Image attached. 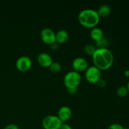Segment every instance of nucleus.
<instances>
[{
    "label": "nucleus",
    "instance_id": "f257e3e1",
    "mask_svg": "<svg viewBox=\"0 0 129 129\" xmlns=\"http://www.w3.org/2000/svg\"><path fill=\"white\" fill-rule=\"evenodd\" d=\"M94 66L102 71H105L112 66L114 61L113 53L108 48L97 49L92 55Z\"/></svg>",
    "mask_w": 129,
    "mask_h": 129
},
{
    "label": "nucleus",
    "instance_id": "f03ea898",
    "mask_svg": "<svg viewBox=\"0 0 129 129\" xmlns=\"http://www.w3.org/2000/svg\"><path fill=\"white\" fill-rule=\"evenodd\" d=\"M100 18L96 11L92 9L82 10L78 16V21L81 26L91 29L96 27L100 22Z\"/></svg>",
    "mask_w": 129,
    "mask_h": 129
},
{
    "label": "nucleus",
    "instance_id": "7ed1b4c3",
    "mask_svg": "<svg viewBox=\"0 0 129 129\" xmlns=\"http://www.w3.org/2000/svg\"><path fill=\"white\" fill-rule=\"evenodd\" d=\"M82 81L80 73L73 71L67 73L64 78V86L68 89L78 88Z\"/></svg>",
    "mask_w": 129,
    "mask_h": 129
},
{
    "label": "nucleus",
    "instance_id": "20e7f679",
    "mask_svg": "<svg viewBox=\"0 0 129 129\" xmlns=\"http://www.w3.org/2000/svg\"><path fill=\"white\" fill-rule=\"evenodd\" d=\"M63 122L56 115H47L42 120V125L44 129H60Z\"/></svg>",
    "mask_w": 129,
    "mask_h": 129
},
{
    "label": "nucleus",
    "instance_id": "39448f33",
    "mask_svg": "<svg viewBox=\"0 0 129 129\" xmlns=\"http://www.w3.org/2000/svg\"><path fill=\"white\" fill-rule=\"evenodd\" d=\"M102 72L94 66L88 67L85 71L86 80L90 84H97L102 78Z\"/></svg>",
    "mask_w": 129,
    "mask_h": 129
},
{
    "label": "nucleus",
    "instance_id": "423d86ee",
    "mask_svg": "<svg viewBox=\"0 0 129 129\" xmlns=\"http://www.w3.org/2000/svg\"><path fill=\"white\" fill-rule=\"evenodd\" d=\"M40 38L44 44L49 45L56 42L55 33L50 28H44L41 30Z\"/></svg>",
    "mask_w": 129,
    "mask_h": 129
},
{
    "label": "nucleus",
    "instance_id": "0eeeda50",
    "mask_svg": "<svg viewBox=\"0 0 129 129\" xmlns=\"http://www.w3.org/2000/svg\"><path fill=\"white\" fill-rule=\"evenodd\" d=\"M32 66V60L29 57L21 56L16 60V68L20 72H26L30 69Z\"/></svg>",
    "mask_w": 129,
    "mask_h": 129
},
{
    "label": "nucleus",
    "instance_id": "6e6552de",
    "mask_svg": "<svg viewBox=\"0 0 129 129\" xmlns=\"http://www.w3.org/2000/svg\"><path fill=\"white\" fill-rule=\"evenodd\" d=\"M72 66L74 71L79 73H83L88 68V62L84 58L78 57L73 60Z\"/></svg>",
    "mask_w": 129,
    "mask_h": 129
},
{
    "label": "nucleus",
    "instance_id": "1a4fd4ad",
    "mask_svg": "<svg viewBox=\"0 0 129 129\" xmlns=\"http://www.w3.org/2000/svg\"><path fill=\"white\" fill-rule=\"evenodd\" d=\"M37 62L42 68H49L52 63L53 62V59L50 54L46 52H42L39 54L37 56Z\"/></svg>",
    "mask_w": 129,
    "mask_h": 129
},
{
    "label": "nucleus",
    "instance_id": "9d476101",
    "mask_svg": "<svg viewBox=\"0 0 129 129\" xmlns=\"http://www.w3.org/2000/svg\"><path fill=\"white\" fill-rule=\"evenodd\" d=\"M57 116L59 119L64 123L71 118L72 116V110L68 106H62L58 111Z\"/></svg>",
    "mask_w": 129,
    "mask_h": 129
},
{
    "label": "nucleus",
    "instance_id": "9b49d317",
    "mask_svg": "<svg viewBox=\"0 0 129 129\" xmlns=\"http://www.w3.org/2000/svg\"><path fill=\"white\" fill-rule=\"evenodd\" d=\"M69 37V34L65 30H60L55 33V40L58 44H65L68 42Z\"/></svg>",
    "mask_w": 129,
    "mask_h": 129
},
{
    "label": "nucleus",
    "instance_id": "f8f14e48",
    "mask_svg": "<svg viewBox=\"0 0 129 129\" xmlns=\"http://www.w3.org/2000/svg\"><path fill=\"white\" fill-rule=\"evenodd\" d=\"M103 35H104V34H103V30L98 27L93 28L90 31L91 38L96 43L102 40L103 38Z\"/></svg>",
    "mask_w": 129,
    "mask_h": 129
},
{
    "label": "nucleus",
    "instance_id": "ddd939ff",
    "mask_svg": "<svg viewBox=\"0 0 129 129\" xmlns=\"http://www.w3.org/2000/svg\"><path fill=\"white\" fill-rule=\"evenodd\" d=\"M96 12L100 18H106L111 14L112 9L109 5H103L98 8Z\"/></svg>",
    "mask_w": 129,
    "mask_h": 129
},
{
    "label": "nucleus",
    "instance_id": "4468645a",
    "mask_svg": "<svg viewBox=\"0 0 129 129\" xmlns=\"http://www.w3.org/2000/svg\"><path fill=\"white\" fill-rule=\"evenodd\" d=\"M116 93H117V96H118V97H120V98H125V97H126L128 95L129 92L127 86H119L117 88Z\"/></svg>",
    "mask_w": 129,
    "mask_h": 129
},
{
    "label": "nucleus",
    "instance_id": "2eb2a0df",
    "mask_svg": "<svg viewBox=\"0 0 129 129\" xmlns=\"http://www.w3.org/2000/svg\"><path fill=\"white\" fill-rule=\"evenodd\" d=\"M96 49L97 48L96 47V46H94L93 44H87L84 47V51L87 55L92 56L94 54V53L95 52Z\"/></svg>",
    "mask_w": 129,
    "mask_h": 129
},
{
    "label": "nucleus",
    "instance_id": "dca6fc26",
    "mask_svg": "<svg viewBox=\"0 0 129 129\" xmlns=\"http://www.w3.org/2000/svg\"><path fill=\"white\" fill-rule=\"evenodd\" d=\"M49 68L52 73L57 74V73H60L62 69V66L60 63L57 62H53Z\"/></svg>",
    "mask_w": 129,
    "mask_h": 129
},
{
    "label": "nucleus",
    "instance_id": "f3484780",
    "mask_svg": "<svg viewBox=\"0 0 129 129\" xmlns=\"http://www.w3.org/2000/svg\"><path fill=\"white\" fill-rule=\"evenodd\" d=\"M96 47L97 49H105V48H107V47L109 45V42L108 39L103 37L102 40L96 43Z\"/></svg>",
    "mask_w": 129,
    "mask_h": 129
},
{
    "label": "nucleus",
    "instance_id": "a211bd4d",
    "mask_svg": "<svg viewBox=\"0 0 129 129\" xmlns=\"http://www.w3.org/2000/svg\"><path fill=\"white\" fill-rule=\"evenodd\" d=\"M107 129H124V127L120 123H113L108 126Z\"/></svg>",
    "mask_w": 129,
    "mask_h": 129
},
{
    "label": "nucleus",
    "instance_id": "6ab92c4d",
    "mask_svg": "<svg viewBox=\"0 0 129 129\" xmlns=\"http://www.w3.org/2000/svg\"><path fill=\"white\" fill-rule=\"evenodd\" d=\"M3 129H19V127L15 123H10L5 126Z\"/></svg>",
    "mask_w": 129,
    "mask_h": 129
},
{
    "label": "nucleus",
    "instance_id": "aec40b11",
    "mask_svg": "<svg viewBox=\"0 0 129 129\" xmlns=\"http://www.w3.org/2000/svg\"><path fill=\"white\" fill-rule=\"evenodd\" d=\"M97 84H98V85L100 87L103 88V87H105L106 86V81H105V80H104V79H101L100 80V81L98 82Z\"/></svg>",
    "mask_w": 129,
    "mask_h": 129
},
{
    "label": "nucleus",
    "instance_id": "412c9836",
    "mask_svg": "<svg viewBox=\"0 0 129 129\" xmlns=\"http://www.w3.org/2000/svg\"><path fill=\"white\" fill-rule=\"evenodd\" d=\"M50 48H51L53 50H57L58 49V48H59L58 44L56 42L54 43V44H52V45H50Z\"/></svg>",
    "mask_w": 129,
    "mask_h": 129
},
{
    "label": "nucleus",
    "instance_id": "4be33fe9",
    "mask_svg": "<svg viewBox=\"0 0 129 129\" xmlns=\"http://www.w3.org/2000/svg\"><path fill=\"white\" fill-rule=\"evenodd\" d=\"M60 129H73V128L67 123H63L61 127H60Z\"/></svg>",
    "mask_w": 129,
    "mask_h": 129
},
{
    "label": "nucleus",
    "instance_id": "5701e85b",
    "mask_svg": "<svg viewBox=\"0 0 129 129\" xmlns=\"http://www.w3.org/2000/svg\"><path fill=\"white\" fill-rule=\"evenodd\" d=\"M68 92L71 94H75L77 93V88H71V89H68Z\"/></svg>",
    "mask_w": 129,
    "mask_h": 129
},
{
    "label": "nucleus",
    "instance_id": "b1692460",
    "mask_svg": "<svg viewBox=\"0 0 129 129\" xmlns=\"http://www.w3.org/2000/svg\"><path fill=\"white\" fill-rule=\"evenodd\" d=\"M125 76L127 77H129V70H127L125 71Z\"/></svg>",
    "mask_w": 129,
    "mask_h": 129
},
{
    "label": "nucleus",
    "instance_id": "393cba45",
    "mask_svg": "<svg viewBox=\"0 0 129 129\" xmlns=\"http://www.w3.org/2000/svg\"><path fill=\"white\" fill-rule=\"evenodd\" d=\"M127 89H128V92H129V81H128V83H127Z\"/></svg>",
    "mask_w": 129,
    "mask_h": 129
},
{
    "label": "nucleus",
    "instance_id": "a878e982",
    "mask_svg": "<svg viewBox=\"0 0 129 129\" xmlns=\"http://www.w3.org/2000/svg\"><path fill=\"white\" fill-rule=\"evenodd\" d=\"M124 129H129V128H124Z\"/></svg>",
    "mask_w": 129,
    "mask_h": 129
}]
</instances>
